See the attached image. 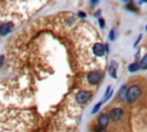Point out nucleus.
Returning a JSON list of instances; mask_svg holds the SVG:
<instances>
[{
  "instance_id": "obj_3",
  "label": "nucleus",
  "mask_w": 147,
  "mask_h": 132,
  "mask_svg": "<svg viewBox=\"0 0 147 132\" xmlns=\"http://www.w3.org/2000/svg\"><path fill=\"white\" fill-rule=\"evenodd\" d=\"M91 98H92V92L85 91V90H82V91L77 92V94L75 96V99L78 103H86Z\"/></svg>"
},
{
  "instance_id": "obj_12",
  "label": "nucleus",
  "mask_w": 147,
  "mask_h": 132,
  "mask_svg": "<svg viewBox=\"0 0 147 132\" xmlns=\"http://www.w3.org/2000/svg\"><path fill=\"white\" fill-rule=\"evenodd\" d=\"M139 67H140V69H142V70H146V69H147V54L141 59V61H140V63H139Z\"/></svg>"
},
{
  "instance_id": "obj_2",
  "label": "nucleus",
  "mask_w": 147,
  "mask_h": 132,
  "mask_svg": "<svg viewBox=\"0 0 147 132\" xmlns=\"http://www.w3.org/2000/svg\"><path fill=\"white\" fill-rule=\"evenodd\" d=\"M86 79L90 84L92 85H96L98 83H100V80L102 79V72L100 70H93V71H90L86 76Z\"/></svg>"
},
{
  "instance_id": "obj_14",
  "label": "nucleus",
  "mask_w": 147,
  "mask_h": 132,
  "mask_svg": "<svg viewBox=\"0 0 147 132\" xmlns=\"http://www.w3.org/2000/svg\"><path fill=\"white\" fill-rule=\"evenodd\" d=\"M109 40H110V41L115 40V29H111V30L109 31Z\"/></svg>"
},
{
  "instance_id": "obj_7",
  "label": "nucleus",
  "mask_w": 147,
  "mask_h": 132,
  "mask_svg": "<svg viewBox=\"0 0 147 132\" xmlns=\"http://www.w3.org/2000/svg\"><path fill=\"white\" fill-rule=\"evenodd\" d=\"M109 115L108 114H101L100 116H99V118H98V123H99V127H101V129H105L107 125H108V123H109Z\"/></svg>"
},
{
  "instance_id": "obj_18",
  "label": "nucleus",
  "mask_w": 147,
  "mask_h": 132,
  "mask_svg": "<svg viewBox=\"0 0 147 132\" xmlns=\"http://www.w3.org/2000/svg\"><path fill=\"white\" fill-rule=\"evenodd\" d=\"M141 37H142V36H141V34H140V36H139V37H138V39H137V40H136V42H134V46H137V45H138V42H139V41H140V39H141Z\"/></svg>"
},
{
  "instance_id": "obj_19",
  "label": "nucleus",
  "mask_w": 147,
  "mask_h": 132,
  "mask_svg": "<svg viewBox=\"0 0 147 132\" xmlns=\"http://www.w3.org/2000/svg\"><path fill=\"white\" fill-rule=\"evenodd\" d=\"M96 132H106L103 129H101V127H99V130H96Z\"/></svg>"
},
{
  "instance_id": "obj_11",
  "label": "nucleus",
  "mask_w": 147,
  "mask_h": 132,
  "mask_svg": "<svg viewBox=\"0 0 147 132\" xmlns=\"http://www.w3.org/2000/svg\"><path fill=\"white\" fill-rule=\"evenodd\" d=\"M138 69H140L138 62H133V63H131V64L129 65V71H130V72H136V71H138Z\"/></svg>"
},
{
  "instance_id": "obj_20",
  "label": "nucleus",
  "mask_w": 147,
  "mask_h": 132,
  "mask_svg": "<svg viewBox=\"0 0 147 132\" xmlns=\"http://www.w3.org/2000/svg\"><path fill=\"white\" fill-rule=\"evenodd\" d=\"M142 2H147V0H140L139 3H142Z\"/></svg>"
},
{
  "instance_id": "obj_6",
  "label": "nucleus",
  "mask_w": 147,
  "mask_h": 132,
  "mask_svg": "<svg viewBox=\"0 0 147 132\" xmlns=\"http://www.w3.org/2000/svg\"><path fill=\"white\" fill-rule=\"evenodd\" d=\"M13 28H14V25H13V23H10V22H7V23H3V24H1L0 25V36H7L11 30H13Z\"/></svg>"
},
{
  "instance_id": "obj_15",
  "label": "nucleus",
  "mask_w": 147,
  "mask_h": 132,
  "mask_svg": "<svg viewBox=\"0 0 147 132\" xmlns=\"http://www.w3.org/2000/svg\"><path fill=\"white\" fill-rule=\"evenodd\" d=\"M99 25H100V28H102V29L105 28V20H103V18H100V17H99Z\"/></svg>"
},
{
  "instance_id": "obj_16",
  "label": "nucleus",
  "mask_w": 147,
  "mask_h": 132,
  "mask_svg": "<svg viewBox=\"0 0 147 132\" xmlns=\"http://www.w3.org/2000/svg\"><path fill=\"white\" fill-rule=\"evenodd\" d=\"M77 15H78V17H80V18L86 17V13H84V11H78V13H77Z\"/></svg>"
},
{
  "instance_id": "obj_10",
  "label": "nucleus",
  "mask_w": 147,
  "mask_h": 132,
  "mask_svg": "<svg viewBox=\"0 0 147 132\" xmlns=\"http://www.w3.org/2000/svg\"><path fill=\"white\" fill-rule=\"evenodd\" d=\"M111 94H113V90H111V86L109 85V86L107 87V90H106V93H105V95H103V101H102V102H106V101L111 96Z\"/></svg>"
},
{
  "instance_id": "obj_5",
  "label": "nucleus",
  "mask_w": 147,
  "mask_h": 132,
  "mask_svg": "<svg viewBox=\"0 0 147 132\" xmlns=\"http://www.w3.org/2000/svg\"><path fill=\"white\" fill-rule=\"evenodd\" d=\"M92 52L95 56L98 57H101L106 54V48H105V45L101 44V42H95L93 46H92Z\"/></svg>"
},
{
  "instance_id": "obj_8",
  "label": "nucleus",
  "mask_w": 147,
  "mask_h": 132,
  "mask_svg": "<svg viewBox=\"0 0 147 132\" xmlns=\"http://www.w3.org/2000/svg\"><path fill=\"white\" fill-rule=\"evenodd\" d=\"M116 69H117V64L115 63V61H111V62H110V65H109V68H108V72H109V75H110V77H113V78H116V77H117V75H116Z\"/></svg>"
},
{
  "instance_id": "obj_4",
  "label": "nucleus",
  "mask_w": 147,
  "mask_h": 132,
  "mask_svg": "<svg viewBox=\"0 0 147 132\" xmlns=\"http://www.w3.org/2000/svg\"><path fill=\"white\" fill-rule=\"evenodd\" d=\"M109 118L111 119V121H114V122H117V121H119L122 117H123V115H124V111H123V109L122 108H118V107H116V108H113L110 111H109Z\"/></svg>"
},
{
  "instance_id": "obj_9",
  "label": "nucleus",
  "mask_w": 147,
  "mask_h": 132,
  "mask_svg": "<svg viewBox=\"0 0 147 132\" xmlns=\"http://www.w3.org/2000/svg\"><path fill=\"white\" fill-rule=\"evenodd\" d=\"M126 92H127V87L125 85H123L118 92V100L119 101H125L126 100Z\"/></svg>"
},
{
  "instance_id": "obj_13",
  "label": "nucleus",
  "mask_w": 147,
  "mask_h": 132,
  "mask_svg": "<svg viewBox=\"0 0 147 132\" xmlns=\"http://www.w3.org/2000/svg\"><path fill=\"white\" fill-rule=\"evenodd\" d=\"M102 103H103L102 101H100V102H98V103H96V104H95V106L93 107V109H92V111H91V112H92L93 115H94V114H96V112L99 111V109H100V107L102 106Z\"/></svg>"
},
{
  "instance_id": "obj_17",
  "label": "nucleus",
  "mask_w": 147,
  "mask_h": 132,
  "mask_svg": "<svg viewBox=\"0 0 147 132\" xmlns=\"http://www.w3.org/2000/svg\"><path fill=\"white\" fill-rule=\"evenodd\" d=\"M100 14H101V10H98V11H95V13H94V16L99 18V17H100Z\"/></svg>"
},
{
  "instance_id": "obj_21",
  "label": "nucleus",
  "mask_w": 147,
  "mask_h": 132,
  "mask_svg": "<svg viewBox=\"0 0 147 132\" xmlns=\"http://www.w3.org/2000/svg\"><path fill=\"white\" fill-rule=\"evenodd\" d=\"M122 1H124V2H129V1H131V0H122Z\"/></svg>"
},
{
  "instance_id": "obj_1",
  "label": "nucleus",
  "mask_w": 147,
  "mask_h": 132,
  "mask_svg": "<svg viewBox=\"0 0 147 132\" xmlns=\"http://www.w3.org/2000/svg\"><path fill=\"white\" fill-rule=\"evenodd\" d=\"M141 94V90L138 85H132L127 88V92H126V101L127 102H133L136 101Z\"/></svg>"
}]
</instances>
